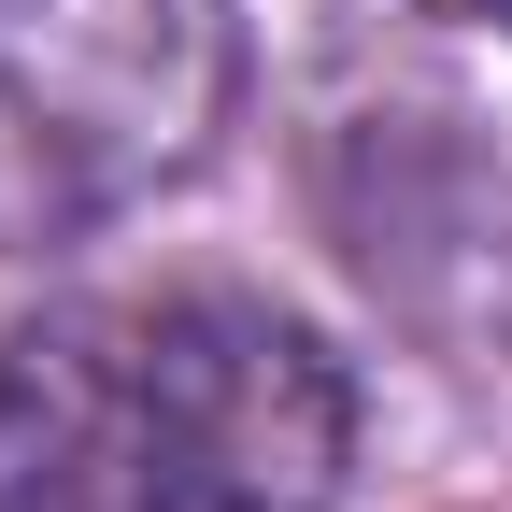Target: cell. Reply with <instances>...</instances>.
Segmentation results:
<instances>
[{"instance_id":"6da1fadb","label":"cell","mask_w":512,"mask_h":512,"mask_svg":"<svg viewBox=\"0 0 512 512\" xmlns=\"http://www.w3.org/2000/svg\"><path fill=\"white\" fill-rule=\"evenodd\" d=\"M356 384L242 285L72 299L0 342V512H328Z\"/></svg>"},{"instance_id":"7a4b0ae2","label":"cell","mask_w":512,"mask_h":512,"mask_svg":"<svg viewBox=\"0 0 512 512\" xmlns=\"http://www.w3.org/2000/svg\"><path fill=\"white\" fill-rule=\"evenodd\" d=\"M228 0H0V256L86 242L228 143Z\"/></svg>"},{"instance_id":"3957f363","label":"cell","mask_w":512,"mask_h":512,"mask_svg":"<svg viewBox=\"0 0 512 512\" xmlns=\"http://www.w3.org/2000/svg\"><path fill=\"white\" fill-rule=\"evenodd\" d=\"M427 15H456V29H512V0H427Z\"/></svg>"}]
</instances>
